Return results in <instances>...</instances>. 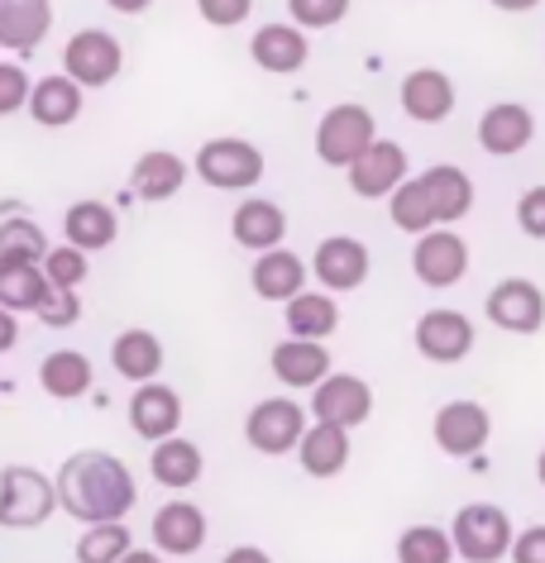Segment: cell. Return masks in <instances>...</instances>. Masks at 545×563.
Listing matches in <instances>:
<instances>
[{"label": "cell", "mask_w": 545, "mask_h": 563, "mask_svg": "<svg viewBox=\"0 0 545 563\" xmlns=\"http://www.w3.org/2000/svg\"><path fill=\"white\" fill-rule=\"evenodd\" d=\"M124 67V48L116 34L106 30H81L67 38L63 48V73L77 81V87H110Z\"/></svg>", "instance_id": "cell-8"}, {"label": "cell", "mask_w": 545, "mask_h": 563, "mask_svg": "<svg viewBox=\"0 0 545 563\" xmlns=\"http://www.w3.org/2000/svg\"><path fill=\"white\" fill-rule=\"evenodd\" d=\"M512 563H545V526H526L512 540Z\"/></svg>", "instance_id": "cell-44"}, {"label": "cell", "mask_w": 545, "mask_h": 563, "mask_svg": "<svg viewBox=\"0 0 545 563\" xmlns=\"http://www.w3.org/2000/svg\"><path fill=\"white\" fill-rule=\"evenodd\" d=\"M58 511V487L53 477L24 463L0 468V526L6 530H39L48 526V516Z\"/></svg>", "instance_id": "cell-3"}, {"label": "cell", "mask_w": 545, "mask_h": 563, "mask_svg": "<svg viewBox=\"0 0 545 563\" xmlns=\"http://www.w3.org/2000/svg\"><path fill=\"white\" fill-rule=\"evenodd\" d=\"M153 544H159V554H173V559L201 554L206 511L192 501H163L159 511H153Z\"/></svg>", "instance_id": "cell-18"}, {"label": "cell", "mask_w": 545, "mask_h": 563, "mask_svg": "<svg viewBox=\"0 0 545 563\" xmlns=\"http://www.w3.org/2000/svg\"><path fill=\"white\" fill-rule=\"evenodd\" d=\"M44 277H48V287H58V291H77L81 282H87V253L73 249V244L48 249V258H44Z\"/></svg>", "instance_id": "cell-38"}, {"label": "cell", "mask_w": 545, "mask_h": 563, "mask_svg": "<svg viewBox=\"0 0 545 563\" xmlns=\"http://www.w3.org/2000/svg\"><path fill=\"white\" fill-rule=\"evenodd\" d=\"M230 234H235V244H244L254 253H273L287 239V216L277 201H240L230 220Z\"/></svg>", "instance_id": "cell-25"}, {"label": "cell", "mask_w": 545, "mask_h": 563, "mask_svg": "<svg viewBox=\"0 0 545 563\" xmlns=\"http://www.w3.org/2000/svg\"><path fill=\"white\" fill-rule=\"evenodd\" d=\"M182 181H187V163H182L177 153H167V148H153V153H144V158L134 163L130 187H134L139 201H167V196L182 191Z\"/></svg>", "instance_id": "cell-31"}, {"label": "cell", "mask_w": 545, "mask_h": 563, "mask_svg": "<svg viewBox=\"0 0 545 563\" xmlns=\"http://www.w3.org/2000/svg\"><path fill=\"white\" fill-rule=\"evenodd\" d=\"M297 459H302L306 477H340L345 463H349V430L312 426L302 434V444H297Z\"/></svg>", "instance_id": "cell-30"}, {"label": "cell", "mask_w": 545, "mask_h": 563, "mask_svg": "<svg viewBox=\"0 0 545 563\" xmlns=\"http://www.w3.org/2000/svg\"><path fill=\"white\" fill-rule=\"evenodd\" d=\"M30 115L44 124V130H63V124H73L81 115V87L67 73L58 77H44L34 81L30 91Z\"/></svg>", "instance_id": "cell-29"}, {"label": "cell", "mask_w": 545, "mask_h": 563, "mask_svg": "<svg viewBox=\"0 0 545 563\" xmlns=\"http://www.w3.org/2000/svg\"><path fill=\"white\" fill-rule=\"evenodd\" d=\"M450 540L465 563H502V559H512L516 534L498 501H469V506H459V516L450 520Z\"/></svg>", "instance_id": "cell-2"}, {"label": "cell", "mask_w": 545, "mask_h": 563, "mask_svg": "<svg viewBox=\"0 0 545 563\" xmlns=\"http://www.w3.org/2000/svg\"><path fill=\"white\" fill-rule=\"evenodd\" d=\"M312 416L316 426H335V430H359L373 416V387L355 373H330L326 383L312 391Z\"/></svg>", "instance_id": "cell-10"}, {"label": "cell", "mask_w": 545, "mask_h": 563, "mask_svg": "<svg viewBox=\"0 0 545 563\" xmlns=\"http://www.w3.org/2000/svg\"><path fill=\"white\" fill-rule=\"evenodd\" d=\"M412 340H416V354L426 363H445V368H450V363H465L473 354V320L465 311L440 306V311H426L416 320Z\"/></svg>", "instance_id": "cell-11"}, {"label": "cell", "mask_w": 545, "mask_h": 563, "mask_svg": "<svg viewBox=\"0 0 545 563\" xmlns=\"http://www.w3.org/2000/svg\"><path fill=\"white\" fill-rule=\"evenodd\" d=\"M455 540L440 526H407L397 534V563H455Z\"/></svg>", "instance_id": "cell-36"}, {"label": "cell", "mask_w": 545, "mask_h": 563, "mask_svg": "<svg viewBox=\"0 0 545 563\" xmlns=\"http://www.w3.org/2000/svg\"><path fill=\"white\" fill-rule=\"evenodd\" d=\"M269 368H273L277 383L292 387V391H316L330 377V354H326V344L292 340V334H287V340L273 349Z\"/></svg>", "instance_id": "cell-20"}, {"label": "cell", "mask_w": 545, "mask_h": 563, "mask_svg": "<svg viewBox=\"0 0 545 563\" xmlns=\"http://www.w3.org/2000/svg\"><path fill=\"white\" fill-rule=\"evenodd\" d=\"M373 144H379V130H373L369 106H359V101L330 106L326 115H320V124H316V158L326 167H345L349 173V167H355Z\"/></svg>", "instance_id": "cell-4"}, {"label": "cell", "mask_w": 545, "mask_h": 563, "mask_svg": "<svg viewBox=\"0 0 545 563\" xmlns=\"http://www.w3.org/2000/svg\"><path fill=\"white\" fill-rule=\"evenodd\" d=\"M53 30V0H0V48L34 53Z\"/></svg>", "instance_id": "cell-23"}, {"label": "cell", "mask_w": 545, "mask_h": 563, "mask_svg": "<svg viewBox=\"0 0 545 563\" xmlns=\"http://www.w3.org/2000/svg\"><path fill=\"white\" fill-rule=\"evenodd\" d=\"M488 5H493V10H508V15H531L541 0H488Z\"/></svg>", "instance_id": "cell-47"}, {"label": "cell", "mask_w": 545, "mask_h": 563, "mask_svg": "<svg viewBox=\"0 0 545 563\" xmlns=\"http://www.w3.org/2000/svg\"><path fill=\"white\" fill-rule=\"evenodd\" d=\"M312 430L306 426V411L292 397H269L259 401L254 411L244 416V440L254 454H269V459H283L302 444V434Z\"/></svg>", "instance_id": "cell-7"}, {"label": "cell", "mask_w": 545, "mask_h": 563, "mask_svg": "<svg viewBox=\"0 0 545 563\" xmlns=\"http://www.w3.org/2000/svg\"><path fill=\"white\" fill-rule=\"evenodd\" d=\"M149 473H153V483L167 487V492H187V487H197V483H201L206 454H201V444H192V440H187V434H173V440L153 444Z\"/></svg>", "instance_id": "cell-21"}, {"label": "cell", "mask_w": 545, "mask_h": 563, "mask_svg": "<svg viewBox=\"0 0 545 563\" xmlns=\"http://www.w3.org/2000/svg\"><path fill=\"white\" fill-rule=\"evenodd\" d=\"M130 549H134V540H130V530H124V520H110V526H87L81 530L73 554H77V563H120Z\"/></svg>", "instance_id": "cell-37"}, {"label": "cell", "mask_w": 545, "mask_h": 563, "mask_svg": "<svg viewBox=\"0 0 545 563\" xmlns=\"http://www.w3.org/2000/svg\"><path fill=\"white\" fill-rule=\"evenodd\" d=\"M58 487V511H67L81 526H110V520H124L139 501L134 473L124 468V459L106 454V449H81L58 468L53 477Z\"/></svg>", "instance_id": "cell-1"}, {"label": "cell", "mask_w": 545, "mask_h": 563, "mask_svg": "<svg viewBox=\"0 0 545 563\" xmlns=\"http://www.w3.org/2000/svg\"><path fill=\"white\" fill-rule=\"evenodd\" d=\"M287 15L297 30H330L349 15V0H287Z\"/></svg>", "instance_id": "cell-39"}, {"label": "cell", "mask_w": 545, "mask_h": 563, "mask_svg": "<svg viewBox=\"0 0 545 563\" xmlns=\"http://www.w3.org/2000/svg\"><path fill=\"white\" fill-rule=\"evenodd\" d=\"M91 383H96V368H91L87 354H77V349H53V354L39 363V387L58 401L87 397Z\"/></svg>", "instance_id": "cell-28"}, {"label": "cell", "mask_w": 545, "mask_h": 563, "mask_svg": "<svg viewBox=\"0 0 545 563\" xmlns=\"http://www.w3.org/2000/svg\"><path fill=\"white\" fill-rule=\"evenodd\" d=\"M34 316L44 320L48 330H63V325H77V320H81V301H77V291H58V287H53Z\"/></svg>", "instance_id": "cell-41"}, {"label": "cell", "mask_w": 545, "mask_h": 563, "mask_svg": "<svg viewBox=\"0 0 545 563\" xmlns=\"http://www.w3.org/2000/svg\"><path fill=\"white\" fill-rule=\"evenodd\" d=\"M48 258V239L34 220H0V267H44Z\"/></svg>", "instance_id": "cell-33"}, {"label": "cell", "mask_w": 545, "mask_h": 563, "mask_svg": "<svg viewBox=\"0 0 545 563\" xmlns=\"http://www.w3.org/2000/svg\"><path fill=\"white\" fill-rule=\"evenodd\" d=\"M402 181H407V148L393 144V139H379V144L349 167V191L363 196V201H383Z\"/></svg>", "instance_id": "cell-15"}, {"label": "cell", "mask_w": 545, "mask_h": 563, "mask_svg": "<svg viewBox=\"0 0 545 563\" xmlns=\"http://www.w3.org/2000/svg\"><path fill=\"white\" fill-rule=\"evenodd\" d=\"M422 187L430 196V210H436V224L440 230H450L455 220H465L473 210V177L465 173V167L455 163H436L422 173Z\"/></svg>", "instance_id": "cell-22"}, {"label": "cell", "mask_w": 545, "mask_h": 563, "mask_svg": "<svg viewBox=\"0 0 545 563\" xmlns=\"http://www.w3.org/2000/svg\"><path fill=\"white\" fill-rule=\"evenodd\" d=\"M412 273L416 282H426V287H459L469 273V244H465V234H455V230H430L416 239V249H412Z\"/></svg>", "instance_id": "cell-12"}, {"label": "cell", "mask_w": 545, "mask_h": 563, "mask_svg": "<svg viewBox=\"0 0 545 563\" xmlns=\"http://www.w3.org/2000/svg\"><path fill=\"white\" fill-rule=\"evenodd\" d=\"M110 368H116L124 383H134V387L159 383V373H163V344H159V334H149V330H124V334H116V344H110Z\"/></svg>", "instance_id": "cell-26"}, {"label": "cell", "mask_w": 545, "mask_h": 563, "mask_svg": "<svg viewBox=\"0 0 545 563\" xmlns=\"http://www.w3.org/2000/svg\"><path fill=\"white\" fill-rule=\"evenodd\" d=\"M220 563H273V559L263 554L259 544H235V549H226V559Z\"/></svg>", "instance_id": "cell-46"}, {"label": "cell", "mask_w": 545, "mask_h": 563, "mask_svg": "<svg viewBox=\"0 0 545 563\" xmlns=\"http://www.w3.org/2000/svg\"><path fill=\"white\" fill-rule=\"evenodd\" d=\"M369 263H373L369 249H363L355 234H330V239H320L312 253V277L330 297L335 291H359L363 282H369Z\"/></svg>", "instance_id": "cell-13"}, {"label": "cell", "mask_w": 545, "mask_h": 563, "mask_svg": "<svg viewBox=\"0 0 545 563\" xmlns=\"http://www.w3.org/2000/svg\"><path fill=\"white\" fill-rule=\"evenodd\" d=\"M402 115L416 124H440L455 115V81L440 73V67H416V73L402 77Z\"/></svg>", "instance_id": "cell-16"}, {"label": "cell", "mask_w": 545, "mask_h": 563, "mask_svg": "<svg viewBox=\"0 0 545 563\" xmlns=\"http://www.w3.org/2000/svg\"><path fill=\"white\" fill-rule=\"evenodd\" d=\"M430 434H436V449L445 459H479L488 440H493V416H488L483 401H445L436 420H430Z\"/></svg>", "instance_id": "cell-6"}, {"label": "cell", "mask_w": 545, "mask_h": 563, "mask_svg": "<svg viewBox=\"0 0 545 563\" xmlns=\"http://www.w3.org/2000/svg\"><path fill=\"white\" fill-rule=\"evenodd\" d=\"M536 139V115L522 101H498L483 110L479 120V148L488 158H516V153L531 148Z\"/></svg>", "instance_id": "cell-14"}, {"label": "cell", "mask_w": 545, "mask_h": 563, "mask_svg": "<svg viewBox=\"0 0 545 563\" xmlns=\"http://www.w3.org/2000/svg\"><path fill=\"white\" fill-rule=\"evenodd\" d=\"M48 277H44V267H0V306L6 311H39L48 297Z\"/></svg>", "instance_id": "cell-35"}, {"label": "cell", "mask_w": 545, "mask_h": 563, "mask_svg": "<svg viewBox=\"0 0 545 563\" xmlns=\"http://www.w3.org/2000/svg\"><path fill=\"white\" fill-rule=\"evenodd\" d=\"M63 230H67V244H73V249L96 253V249H110V244H116L120 220H116V210H110L106 201H77L73 210H67Z\"/></svg>", "instance_id": "cell-32"}, {"label": "cell", "mask_w": 545, "mask_h": 563, "mask_svg": "<svg viewBox=\"0 0 545 563\" xmlns=\"http://www.w3.org/2000/svg\"><path fill=\"white\" fill-rule=\"evenodd\" d=\"M153 0H110V10H120V15H139V10H149Z\"/></svg>", "instance_id": "cell-48"}, {"label": "cell", "mask_w": 545, "mask_h": 563, "mask_svg": "<svg viewBox=\"0 0 545 563\" xmlns=\"http://www.w3.org/2000/svg\"><path fill=\"white\" fill-rule=\"evenodd\" d=\"M177 426H182V397L167 383H144L130 397V430L139 440L163 444L177 434Z\"/></svg>", "instance_id": "cell-17"}, {"label": "cell", "mask_w": 545, "mask_h": 563, "mask_svg": "<svg viewBox=\"0 0 545 563\" xmlns=\"http://www.w3.org/2000/svg\"><path fill=\"white\" fill-rule=\"evenodd\" d=\"M192 167L216 191H249L263 181V153L249 139H211V144L197 148Z\"/></svg>", "instance_id": "cell-5"}, {"label": "cell", "mask_w": 545, "mask_h": 563, "mask_svg": "<svg viewBox=\"0 0 545 563\" xmlns=\"http://www.w3.org/2000/svg\"><path fill=\"white\" fill-rule=\"evenodd\" d=\"M201 20L216 24V30H235V24L249 20V10H254V0H197Z\"/></svg>", "instance_id": "cell-43"}, {"label": "cell", "mask_w": 545, "mask_h": 563, "mask_svg": "<svg viewBox=\"0 0 545 563\" xmlns=\"http://www.w3.org/2000/svg\"><path fill=\"white\" fill-rule=\"evenodd\" d=\"M306 277H312V267H306L292 249H273V253H259L254 258V273H249V282H254V291L263 301H292L306 291Z\"/></svg>", "instance_id": "cell-24"}, {"label": "cell", "mask_w": 545, "mask_h": 563, "mask_svg": "<svg viewBox=\"0 0 545 563\" xmlns=\"http://www.w3.org/2000/svg\"><path fill=\"white\" fill-rule=\"evenodd\" d=\"M15 344H20V320H15V311L0 306V354H10Z\"/></svg>", "instance_id": "cell-45"}, {"label": "cell", "mask_w": 545, "mask_h": 563, "mask_svg": "<svg viewBox=\"0 0 545 563\" xmlns=\"http://www.w3.org/2000/svg\"><path fill=\"white\" fill-rule=\"evenodd\" d=\"M483 316L502 334H536L545 325V291L531 277H502L483 297Z\"/></svg>", "instance_id": "cell-9"}, {"label": "cell", "mask_w": 545, "mask_h": 563, "mask_svg": "<svg viewBox=\"0 0 545 563\" xmlns=\"http://www.w3.org/2000/svg\"><path fill=\"white\" fill-rule=\"evenodd\" d=\"M516 230L526 239H545V187H526L516 201Z\"/></svg>", "instance_id": "cell-42"}, {"label": "cell", "mask_w": 545, "mask_h": 563, "mask_svg": "<svg viewBox=\"0 0 545 563\" xmlns=\"http://www.w3.org/2000/svg\"><path fill=\"white\" fill-rule=\"evenodd\" d=\"M120 563H163V554H153V549H130Z\"/></svg>", "instance_id": "cell-49"}, {"label": "cell", "mask_w": 545, "mask_h": 563, "mask_svg": "<svg viewBox=\"0 0 545 563\" xmlns=\"http://www.w3.org/2000/svg\"><path fill=\"white\" fill-rule=\"evenodd\" d=\"M249 58L273 77H292L312 58V44H306V30H297V24H263V30L249 38Z\"/></svg>", "instance_id": "cell-19"}, {"label": "cell", "mask_w": 545, "mask_h": 563, "mask_svg": "<svg viewBox=\"0 0 545 563\" xmlns=\"http://www.w3.org/2000/svg\"><path fill=\"white\" fill-rule=\"evenodd\" d=\"M287 334L292 340H312V344H326L335 330H340V306H335L330 291H302V297L287 301Z\"/></svg>", "instance_id": "cell-27"}, {"label": "cell", "mask_w": 545, "mask_h": 563, "mask_svg": "<svg viewBox=\"0 0 545 563\" xmlns=\"http://www.w3.org/2000/svg\"><path fill=\"white\" fill-rule=\"evenodd\" d=\"M536 477H541V487H545V449L536 454Z\"/></svg>", "instance_id": "cell-50"}, {"label": "cell", "mask_w": 545, "mask_h": 563, "mask_svg": "<svg viewBox=\"0 0 545 563\" xmlns=\"http://www.w3.org/2000/svg\"><path fill=\"white\" fill-rule=\"evenodd\" d=\"M30 77H24L20 63H0V115H15V110L30 106Z\"/></svg>", "instance_id": "cell-40"}, {"label": "cell", "mask_w": 545, "mask_h": 563, "mask_svg": "<svg viewBox=\"0 0 545 563\" xmlns=\"http://www.w3.org/2000/svg\"><path fill=\"white\" fill-rule=\"evenodd\" d=\"M388 216H393V224L402 234H430V230H440L436 224V210H430V196L422 187V177H407L402 187L393 191V201H388Z\"/></svg>", "instance_id": "cell-34"}]
</instances>
